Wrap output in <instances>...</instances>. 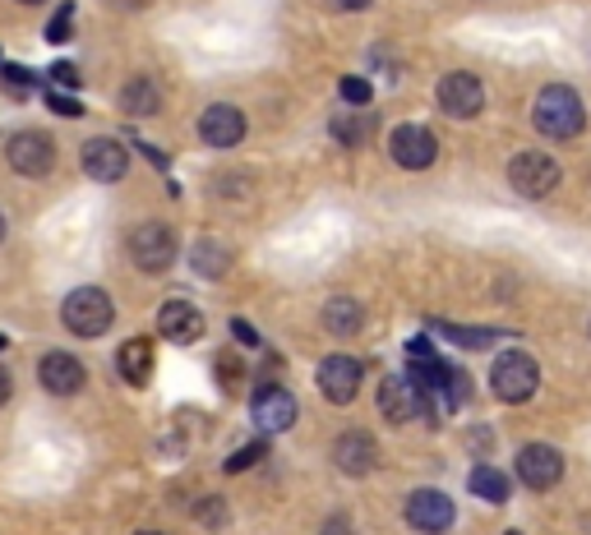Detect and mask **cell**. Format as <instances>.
<instances>
[{"label": "cell", "instance_id": "obj_23", "mask_svg": "<svg viewBox=\"0 0 591 535\" xmlns=\"http://www.w3.org/2000/svg\"><path fill=\"white\" fill-rule=\"evenodd\" d=\"M466 485H472V494L485 498V503H504V498L513 494V489H509V476H504V470H494V466H476Z\"/></svg>", "mask_w": 591, "mask_h": 535}, {"label": "cell", "instance_id": "obj_34", "mask_svg": "<svg viewBox=\"0 0 591 535\" xmlns=\"http://www.w3.org/2000/svg\"><path fill=\"white\" fill-rule=\"evenodd\" d=\"M407 360H434V346L425 337H412L407 341Z\"/></svg>", "mask_w": 591, "mask_h": 535}, {"label": "cell", "instance_id": "obj_28", "mask_svg": "<svg viewBox=\"0 0 591 535\" xmlns=\"http://www.w3.org/2000/svg\"><path fill=\"white\" fill-rule=\"evenodd\" d=\"M264 453H268V444H264V438H255V444H245V448H236V457H227V476H236V470H245V466H255V462H264Z\"/></svg>", "mask_w": 591, "mask_h": 535}, {"label": "cell", "instance_id": "obj_10", "mask_svg": "<svg viewBox=\"0 0 591 535\" xmlns=\"http://www.w3.org/2000/svg\"><path fill=\"white\" fill-rule=\"evenodd\" d=\"M453 517H457V508L444 489H416L407 498V526L421 535H444L453 526Z\"/></svg>", "mask_w": 591, "mask_h": 535}, {"label": "cell", "instance_id": "obj_6", "mask_svg": "<svg viewBox=\"0 0 591 535\" xmlns=\"http://www.w3.org/2000/svg\"><path fill=\"white\" fill-rule=\"evenodd\" d=\"M6 162H10L19 176H28V180L51 176V167H56V143H51V135H42V130H19V135L6 143Z\"/></svg>", "mask_w": 591, "mask_h": 535}, {"label": "cell", "instance_id": "obj_29", "mask_svg": "<svg viewBox=\"0 0 591 535\" xmlns=\"http://www.w3.org/2000/svg\"><path fill=\"white\" fill-rule=\"evenodd\" d=\"M70 23H75V0L56 10V19L47 23V38H51V42H66V38H70Z\"/></svg>", "mask_w": 591, "mask_h": 535}, {"label": "cell", "instance_id": "obj_15", "mask_svg": "<svg viewBox=\"0 0 591 535\" xmlns=\"http://www.w3.org/2000/svg\"><path fill=\"white\" fill-rule=\"evenodd\" d=\"M421 406H425V397L407 374H393V379L380 384V412L388 425H407L412 416H421Z\"/></svg>", "mask_w": 591, "mask_h": 535}, {"label": "cell", "instance_id": "obj_30", "mask_svg": "<svg viewBox=\"0 0 591 535\" xmlns=\"http://www.w3.org/2000/svg\"><path fill=\"white\" fill-rule=\"evenodd\" d=\"M47 107H51L56 116H83V102L70 98V92H47Z\"/></svg>", "mask_w": 591, "mask_h": 535}, {"label": "cell", "instance_id": "obj_12", "mask_svg": "<svg viewBox=\"0 0 591 535\" xmlns=\"http://www.w3.org/2000/svg\"><path fill=\"white\" fill-rule=\"evenodd\" d=\"M319 393L333 402V406H347L356 393H361V379H365V369H361V360H352V356H328V360H319Z\"/></svg>", "mask_w": 591, "mask_h": 535}, {"label": "cell", "instance_id": "obj_4", "mask_svg": "<svg viewBox=\"0 0 591 535\" xmlns=\"http://www.w3.org/2000/svg\"><path fill=\"white\" fill-rule=\"evenodd\" d=\"M126 249H130V259H135L139 273H167L176 264V249L180 245H176V231L167 222H139L130 231Z\"/></svg>", "mask_w": 591, "mask_h": 535}, {"label": "cell", "instance_id": "obj_22", "mask_svg": "<svg viewBox=\"0 0 591 535\" xmlns=\"http://www.w3.org/2000/svg\"><path fill=\"white\" fill-rule=\"evenodd\" d=\"M227 264H232V255L217 240H199L195 249H190V268L199 273V277H208V281H217L227 273Z\"/></svg>", "mask_w": 591, "mask_h": 535}, {"label": "cell", "instance_id": "obj_14", "mask_svg": "<svg viewBox=\"0 0 591 535\" xmlns=\"http://www.w3.org/2000/svg\"><path fill=\"white\" fill-rule=\"evenodd\" d=\"M199 139L208 148H236L245 139V111L240 107H227V102H213L204 116H199Z\"/></svg>", "mask_w": 591, "mask_h": 535}, {"label": "cell", "instance_id": "obj_25", "mask_svg": "<svg viewBox=\"0 0 591 535\" xmlns=\"http://www.w3.org/2000/svg\"><path fill=\"white\" fill-rule=\"evenodd\" d=\"M449 341H457V346H466V351H481V346H490V341H504V333H494V328H457V324H434Z\"/></svg>", "mask_w": 591, "mask_h": 535}, {"label": "cell", "instance_id": "obj_3", "mask_svg": "<svg viewBox=\"0 0 591 535\" xmlns=\"http://www.w3.org/2000/svg\"><path fill=\"white\" fill-rule=\"evenodd\" d=\"M116 319V305L107 291L98 287H79L66 296V305H60V324H66L75 337H102Z\"/></svg>", "mask_w": 591, "mask_h": 535}, {"label": "cell", "instance_id": "obj_33", "mask_svg": "<svg viewBox=\"0 0 591 535\" xmlns=\"http://www.w3.org/2000/svg\"><path fill=\"white\" fill-rule=\"evenodd\" d=\"M232 337H236L240 346H259V341H264V337H259L250 324H245V319H232Z\"/></svg>", "mask_w": 591, "mask_h": 535}, {"label": "cell", "instance_id": "obj_7", "mask_svg": "<svg viewBox=\"0 0 591 535\" xmlns=\"http://www.w3.org/2000/svg\"><path fill=\"white\" fill-rule=\"evenodd\" d=\"M79 167H83L88 180L111 185V180H120V176L130 171V152H126V143H120V139L98 135V139H88V143L79 148Z\"/></svg>", "mask_w": 591, "mask_h": 535}, {"label": "cell", "instance_id": "obj_16", "mask_svg": "<svg viewBox=\"0 0 591 535\" xmlns=\"http://www.w3.org/2000/svg\"><path fill=\"white\" fill-rule=\"evenodd\" d=\"M83 365L70 356V351H47L42 365H38V384L51 393V397H75L83 388Z\"/></svg>", "mask_w": 591, "mask_h": 535}, {"label": "cell", "instance_id": "obj_9", "mask_svg": "<svg viewBox=\"0 0 591 535\" xmlns=\"http://www.w3.org/2000/svg\"><path fill=\"white\" fill-rule=\"evenodd\" d=\"M388 152L402 171H425V167H434V157H440V139H434L425 125H397L388 139Z\"/></svg>", "mask_w": 591, "mask_h": 535}, {"label": "cell", "instance_id": "obj_20", "mask_svg": "<svg viewBox=\"0 0 591 535\" xmlns=\"http://www.w3.org/2000/svg\"><path fill=\"white\" fill-rule=\"evenodd\" d=\"M158 107H162V92H158V83H152V79L135 75L126 88H120V111H126V116L148 120V116H158Z\"/></svg>", "mask_w": 591, "mask_h": 535}, {"label": "cell", "instance_id": "obj_1", "mask_svg": "<svg viewBox=\"0 0 591 535\" xmlns=\"http://www.w3.org/2000/svg\"><path fill=\"white\" fill-rule=\"evenodd\" d=\"M532 125L545 139H578L587 125V107L569 83H550V88H541V98L532 107Z\"/></svg>", "mask_w": 591, "mask_h": 535}, {"label": "cell", "instance_id": "obj_17", "mask_svg": "<svg viewBox=\"0 0 591 535\" xmlns=\"http://www.w3.org/2000/svg\"><path fill=\"white\" fill-rule=\"evenodd\" d=\"M204 328H208L204 314H199V305H190V300H167V305L158 309V333H162L167 341H176V346L199 341Z\"/></svg>", "mask_w": 591, "mask_h": 535}, {"label": "cell", "instance_id": "obj_27", "mask_svg": "<svg viewBox=\"0 0 591 535\" xmlns=\"http://www.w3.org/2000/svg\"><path fill=\"white\" fill-rule=\"evenodd\" d=\"M195 522L208 526V531H217V526L227 522V503H223V498H204V503H195Z\"/></svg>", "mask_w": 591, "mask_h": 535}, {"label": "cell", "instance_id": "obj_42", "mask_svg": "<svg viewBox=\"0 0 591 535\" xmlns=\"http://www.w3.org/2000/svg\"><path fill=\"white\" fill-rule=\"evenodd\" d=\"M509 535H518V531H509Z\"/></svg>", "mask_w": 591, "mask_h": 535}, {"label": "cell", "instance_id": "obj_37", "mask_svg": "<svg viewBox=\"0 0 591 535\" xmlns=\"http://www.w3.org/2000/svg\"><path fill=\"white\" fill-rule=\"evenodd\" d=\"M365 6H370V0H333V10H347V14L352 10H365Z\"/></svg>", "mask_w": 591, "mask_h": 535}, {"label": "cell", "instance_id": "obj_21", "mask_svg": "<svg viewBox=\"0 0 591 535\" xmlns=\"http://www.w3.org/2000/svg\"><path fill=\"white\" fill-rule=\"evenodd\" d=\"M361 324H365L361 300H352V296H333V300L324 305V328H328L333 337H356Z\"/></svg>", "mask_w": 591, "mask_h": 535}, {"label": "cell", "instance_id": "obj_19", "mask_svg": "<svg viewBox=\"0 0 591 535\" xmlns=\"http://www.w3.org/2000/svg\"><path fill=\"white\" fill-rule=\"evenodd\" d=\"M116 369H120V379H126V384L144 388L148 374H152V341H148V337H130V341L116 351Z\"/></svg>", "mask_w": 591, "mask_h": 535}, {"label": "cell", "instance_id": "obj_13", "mask_svg": "<svg viewBox=\"0 0 591 535\" xmlns=\"http://www.w3.org/2000/svg\"><path fill=\"white\" fill-rule=\"evenodd\" d=\"M296 416H301V406H296V397L287 388L268 384V388L255 393V425H259V434H287L296 425Z\"/></svg>", "mask_w": 591, "mask_h": 535}, {"label": "cell", "instance_id": "obj_2", "mask_svg": "<svg viewBox=\"0 0 591 535\" xmlns=\"http://www.w3.org/2000/svg\"><path fill=\"white\" fill-rule=\"evenodd\" d=\"M536 388H541V365L526 356V351H504V356H494V365H490V393L500 397V402L522 406Z\"/></svg>", "mask_w": 591, "mask_h": 535}, {"label": "cell", "instance_id": "obj_36", "mask_svg": "<svg viewBox=\"0 0 591 535\" xmlns=\"http://www.w3.org/2000/svg\"><path fill=\"white\" fill-rule=\"evenodd\" d=\"M324 535H352V522H347V517H333V522L324 526Z\"/></svg>", "mask_w": 591, "mask_h": 535}, {"label": "cell", "instance_id": "obj_32", "mask_svg": "<svg viewBox=\"0 0 591 535\" xmlns=\"http://www.w3.org/2000/svg\"><path fill=\"white\" fill-rule=\"evenodd\" d=\"M51 79L66 83V88H79V70L70 66V60H56V66H51Z\"/></svg>", "mask_w": 591, "mask_h": 535}, {"label": "cell", "instance_id": "obj_39", "mask_svg": "<svg viewBox=\"0 0 591 535\" xmlns=\"http://www.w3.org/2000/svg\"><path fill=\"white\" fill-rule=\"evenodd\" d=\"M19 6H42V0H19Z\"/></svg>", "mask_w": 591, "mask_h": 535}, {"label": "cell", "instance_id": "obj_38", "mask_svg": "<svg viewBox=\"0 0 591 535\" xmlns=\"http://www.w3.org/2000/svg\"><path fill=\"white\" fill-rule=\"evenodd\" d=\"M0 240H6V212H0Z\"/></svg>", "mask_w": 591, "mask_h": 535}, {"label": "cell", "instance_id": "obj_26", "mask_svg": "<svg viewBox=\"0 0 591 535\" xmlns=\"http://www.w3.org/2000/svg\"><path fill=\"white\" fill-rule=\"evenodd\" d=\"M337 92H342V102H352V107H365L370 98H375V83L370 79H361V75H347L337 83Z\"/></svg>", "mask_w": 591, "mask_h": 535}, {"label": "cell", "instance_id": "obj_41", "mask_svg": "<svg viewBox=\"0 0 591 535\" xmlns=\"http://www.w3.org/2000/svg\"><path fill=\"white\" fill-rule=\"evenodd\" d=\"M139 535H158V531H139Z\"/></svg>", "mask_w": 591, "mask_h": 535}, {"label": "cell", "instance_id": "obj_40", "mask_svg": "<svg viewBox=\"0 0 591 535\" xmlns=\"http://www.w3.org/2000/svg\"><path fill=\"white\" fill-rule=\"evenodd\" d=\"M6 346H10V341H6V333H0V351H6Z\"/></svg>", "mask_w": 591, "mask_h": 535}, {"label": "cell", "instance_id": "obj_8", "mask_svg": "<svg viewBox=\"0 0 591 535\" xmlns=\"http://www.w3.org/2000/svg\"><path fill=\"white\" fill-rule=\"evenodd\" d=\"M518 480L526 489H554L564 480V453L550 444H522L518 448Z\"/></svg>", "mask_w": 591, "mask_h": 535}, {"label": "cell", "instance_id": "obj_11", "mask_svg": "<svg viewBox=\"0 0 591 535\" xmlns=\"http://www.w3.org/2000/svg\"><path fill=\"white\" fill-rule=\"evenodd\" d=\"M440 107H444L453 120H472V116H481V107H485V88H481V79H476V75H466V70L444 75V79H440Z\"/></svg>", "mask_w": 591, "mask_h": 535}, {"label": "cell", "instance_id": "obj_35", "mask_svg": "<svg viewBox=\"0 0 591 535\" xmlns=\"http://www.w3.org/2000/svg\"><path fill=\"white\" fill-rule=\"evenodd\" d=\"M10 393H14V379H10V369H6V365H0V406H6V402H10Z\"/></svg>", "mask_w": 591, "mask_h": 535}, {"label": "cell", "instance_id": "obj_31", "mask_svg": "<svg viewBox=\"0 0 591 535\" xmlns=\"http://www.w3.org/2000/svg\"><path fill=\"white\" fill-rule=\"evenodd\" d=\"M0 79H6L14 92H28V83H38L33 75H28V70H19V66H0Z\"/></svg>", "mask_w": 591, "mask_h": 535}, {"label": "cell", "instance_id": "obj_5", "mask_svg": "<svg viewBox=\"0 0 591 535\" xmlns=\"http://www.w3.org/2000/svg\"><path fill=\"white\" fill-rule=\"evenodd\" d=\"M509 185L522 199H545V195H554V185H559V162L545 157V152H518L509 162Z\"/></svg>", "mask_w": 591, "mask_h": 535}, {"label": "cell", "instance_id": "obj_24", "mask_svg": "<svg viewBox=\"0 0 591 535\" xmlns=\"http://www.w3.org/2000/svg\"><path fill=\"white\" fill-rule=\"evenodd\" d=\"M328 130H333L337 143L361 148V143H370V135H375V120H365V116H333Z\"/></svg>", "mask_w": 591, "mask_h": 535}, {"label": "cell", "instance_id": "obj_18", "mask_svg": "<svg viewBox=\"0 0 591 535\" xmlns=\"http://www.w3.org/2000/svg\"><path fill=\"white\" fill-rule=\"evenodd\" d=\"M333 462H337V470H347V476H365V470H375V462H380V444L365 429H347L333 444Z\"/></svg>", "mask_w": 591, "mask_h": 535}]
</instances>
